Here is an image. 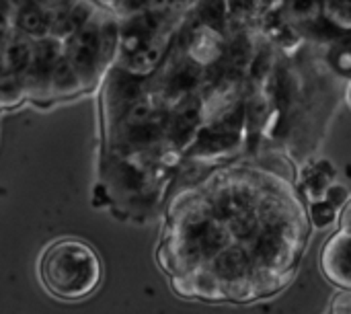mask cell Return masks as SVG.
Segmentation results:
<instances>
[{"instance_id": "9", "label": "cell", "mask_w": 351, "mask_h": 314, "mask_svg": "<svg viewBox=\"0 0 351 314\" xmlns=\"http://www.w3.org/2000/svg\"><path fill=\"white\" fill-rule=\"evenodd\" d=\"M346 95H348V101L351 105V82H348V88H346Z\"/></svg>"}, {"instance_id": "4", "label": "cell", "mask_w": 351, "mask_h": 314, "mask_svg": "<svg viewBox=\"0 0 351 314\" xmlns=\"http://www.w3.org/2000/svg\"><path fill=\"white\" fill-rule=\"evenodd\" d=\"M99 51H101V41H99V31L95 29H84L82 33H78L72 53H70V66L74 68V72L78 74L80 82L82 80H93L97 74V60H99Z\"/></svg>"}, {"instance_id": "6", "label": "cell", "mask_w": 351, "mask_h": 314, "mask_svg": "<svg viewBox=\"0 0 351 314\" xmlns=\"http://www.w3.org/2000/svg\"><path fill=\"white\" fill-rule=\"evenodd\" d=\"M21 25L23 29H27L29 33H39L45 27V16L39 8H27L21 12Z\"/></svg>"}, {"instance_id": "2", "label": "cell", "mask_w": 351, "mask_h": 314, "mask_svg": "<svg viewBox=\"0 0 351 314\" xmlns=\"http://www.w3.org/2000/svg\"><path fill=\"white\" fill-rule=\"evenodd\" d=\"M39 280L49 294L62 300H80L97 290L101 282V261L86 243L62 239L43 251Z\"/></svg>"}, {"instance_id": "7", "label": "cell", "mask_w": 351, "mask_h": 314, "mask_svg": "<svg viewBox=\"0 0 351 314\" xmlns=\"http://www.w3.org/2000/svg\"><path fill=\"white\" fill-rule=\"evenodd\" d=\"M323 200H327L331 206H335V208L339 210V208H343V206L350 202V193H348V189H346L343 185L333 183V185H329V187H327V191H325V197H323Z\"/></svg>"}, {"instance_id": "5", "label": "cell", "mask_w": 351, "mask_h": 314, "mask_svg": "<svg viewBox=\"0 0 351 314\" xmlns=\"http://www.w3.org/2000/svg\"><path fill=\"white\" fill-rule=\"evenodd\" d=\"M308 216H311V224L313 226L327 228V226H331L337 220V208L331 206L327 200H317V202H311Z\"/></svg>"}, {"instance_id": "3", "label": "cell", "mask_w": 351, "mask_h": 314, "mask_svg": "<svg viewBox=\"0 0 351 314\" xmlns=\"http://www.w3.org/2000/svg\"><path fill=\"white\" fill-rule=\"evenodd\" d=\"M321 269L341 292H351V200L343 206L337 232L323 247Z\"/></svg>"}, {"instance_id": "8", "label": "cell", "mask_w": 351, "mask_h": 314, "mask_svg": "<svg viewBox=\"0 0 351 314\" xmlns=\"http://www.w3.org/2000/svg\"><path fill=\"white\" fill-rule=\"evenodd\" d=\"M329 314H351V292H341L333 300Z\"/></svg>"}, {"instance_id": "1", "label": "cell", "mask_w": 351, "mask_h": 314, "mask_svg": "<svg viewBox=\"0 0 351 314\" xmlns=\"http://www.w3.org/2000/svg\"><path fill=\"white\" fill-rule=\"evenodd\" d=\"M311 226L298 167L265 152L193 177L169 208L158 257L181 296L249 304L294 280Z\"/></svg>"}]
</instances>
